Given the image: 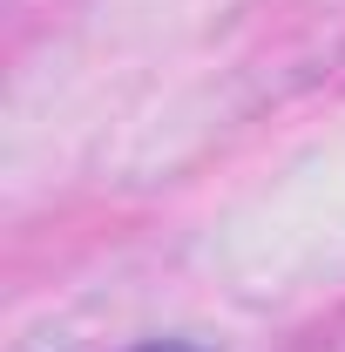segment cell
I'll return each mask as SVG.
<instances>
[{
	"label": "cell",
	"mask_w": 345,
	"mask_h": 352,
	"mask_svg": "<svg viewBox=\"0 0 345 352\" xmlns=\"http://www.w3.org/2000/svg\"><path fill=\"white\" fill-rule=\"evenodd\" d=\"M135 352H197V346H135Z\"/></svg>",
	"instance_id": "cell-1"
}]
</instances>
